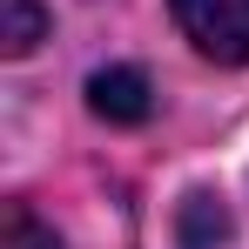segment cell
Here are the masks:
<instances>
[{"mask_svg":"<svg viewBox=\"0 0 249 249\" xmlns=\"http://www.w3.org/2000/svg\"><path fill=\"white\" fill-rule=\"evenodd\" d=\"M175 27L222 68L249 61V0H175Z\"/></svg>","mask_w":249,"mask_h":249,"instance_id":"obj_1","label":"cell"},{"mask_svg":"<svg viewBox=\"0 0 249 249\" xmlns=\"http://www.w3.org/2000/svg\"><path fill=\"white\" fill-rule=\"evenodd\" d=\"M88 108L101 115V122H148V108H155V88L142 68H101V74H88Z\"/></svg>","mask_w":249,"mask_h":249,"instance_id":"obj_2","label":"cell"},{"mask_svg":"<svg viewBox=\"0 0 249 249\" xmlns=\"http://www.w3.org/2000/svg\"><path fill=\"white\" fill-rule=\"evenodd\" d=\"M175 243L182 249H229V209H222V196L196 189L182 202V215H175Z\"/></svg>","mask_w":249,"mask_h":249,"instance_id":"obj_3","label":"cell"},{"mask_svg":"<svg viewBox=\"0 0 249 249\" xmlns=\"http://www.w3.org/2000/svg\"><path fill=\"white\" fill-rule=\"evenodd\" d=\"M47 41V14L34 7V0H0V47L20 61V54H34V47Z\"/></svg>","mask_w":249,"mask_h":249,"instance_id":"obj_4","label":"cell"},{"mask_svg":"<svg viewBox=\"0 0 249 249\" xmlns=\"http://www.w3.org/2000/svg\"><path fill=\"white\" fill-rule=\"evenodd\" d=\"M0 249H54V229H47L27 202H7V215H0Z\"/></svg>","mask_w":249,"mask_h":249,"instance_id":"obj_5","label":"cell"}]
</instances>
